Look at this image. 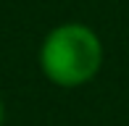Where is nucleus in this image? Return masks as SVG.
I'll list each match as a JSON object with an SVG mask.
<instances>
[{
  "mask_svg": "<svg viewBox=\"0 0 129 126\" xmlns=\"http://www.w3.org/2000/svg\"><path fill=\"white\" fill-rule=\"evenodd\" d=\"M40 63L45 76L61 87L84 84L98 74L103 63L100 39L82 24H63L45 37Z\"/></svg>",
  "mask_w": 129,
  "mask_h": 126,
  "instance_id": "obj_1",
  "label": "nucleus"
},
{
  "mask_svg": "<svg viewBox=\"0 0 129 126\" xmlns=\"http://www.w3.org/2000/svg\"><path fill=\"white\" fill-rule=\"evenodd\" d=\"M0 126H3V102H0Z\"/></svg>",
  "mask_w": 129,
  "mask_h": 126,
  "instance_id": "obj_2",
  "label": "nucleus"
}]
</instances>
